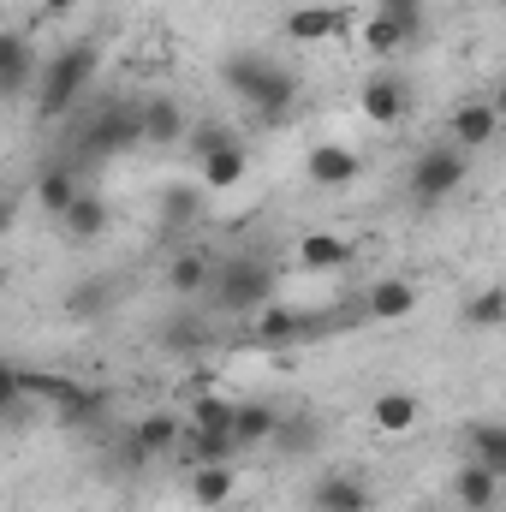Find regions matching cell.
Masks as SVG:
<instances>
[{"label":"cell","instance_id":"obj_1","mask_svg":"<svg viewBox=\"0 0 506 512\" xmlns=\"http://www.w3.org/2000/svg\"><path fill=\"white\" fill-rule=\"evenodd\" d=\"M221 78H227V90L251 108L256 120H268V126H280L292 114V102H298V72H286L268 54H233L221 66Z\"/></svg>","mask_w":506,"mask_h":512},{"label":"cell","instance_id":"obj_2","mask_svg":"<svg viewBox=\"0 0 506 512\" xmlns=\"http://www.w3.org/2000/svg\"><path fill=\"white\" fill-rule=\"evenodd\" d=\"M90 84H96V48H90V42H72V48L48 54V60H42V114H48V120L72 114Z\"/></svg>","mask_w":506,"mask_h":512},{"label":"cell","instance_id":"obj_3","mask_svg":"<svg viewBox=\"0 0 506 512\" xmlns=\"http://www.w3.org/2000/svg\"><path fill=\"white\" fill-rule=\"evenodd\" d=\"M209 298L221 304V310H239V316H256L262 304H274V262H262V256H227L221 268H215V286H209Z\"/></svg>","mask_w":506,"mask_h":512},{"label":"cell","instance_id":"obj_4","mask_svg":"<svg viewBox=\"0 0 506 512\" xmlns=\"http://www.w3.org/2000/svg\"><path fill=\"white\" fill-rule=\"evenodd\" d=\"M465 173H471L465 149H459V143H435V149H423V155L411 161L405 191H411V203H417V209H441V203L465 185Z\"/></svg>","mask_w":506,"mask_h":512},{"label":"cell","instance_id":"obj_5","mask_svg":"<svg viewBox=\"0 0 506 512\" xmlns=\"http://www.w3.org/2000/svg\"><path fill=\"white\" fill-rule=\"evenodd\" d=\"M143 143V120H137V102H108L96 120H90V137H84V149L102 161V155H120V149H137Z\"/></svg>","mask_w":506,"mask_h":512},{"label":"cell","instance_id":"obj_6","mask_svg":"<svg viewBox=\"0 0 506 512\" xmlns=\"http://www.w3.org/2000/svg\"><path fill=\"white\" fill-rule=\"evenodd\" d=\"M358 114H364L370 126H399V120L411 114V90H405V78H399V72H370L364 90H358Z\"/></svg>","mask_w":506,"mask_h":512},{"label":"cell","instance_id":"obj_7","mask_svg":"<svg viewBox=\"0 0 506 512\" xmlns=\"http://www.w3.org/2000/svg\"><path fill=\"white\" fill-rule=\"evenodd\" d=\"M322 322H310L304 310H292V304H262L256 310V322H251V334H256V346H274V352H292L298 340H310Z\"/></svg>","mask_w":506,"mask_h":512},{"label":"cell","instance_id":"obj_8","mask_svg":"<svg viewBox=\"0 0 506 512\" xmlns=\"http://www.w3.org/2000/svg\"><path fill=\"white\" fill-rule=\"evenodd\" d=\"M358 173H364V155H358L352 143H316V149L304 155V179L322 185V191H340V185H352Z\"/></svg>","mask_w":506,"mask_h":512},{"label":"cell","instance_id":"obj_9","mask_svg":"<svg viewBox=\"0 0 506 512\" xmlns=\"http://www.w3.org/2000/svg\"><path fill=\"white\" fill-rule=\"evenodd\" d=\"M310 512H370V483L352 471H322L310 483Z\"/></svg>","mask_w":506,"mask_h":512},{"label":"cell","instance_id":"obj_10","mask_svg":"<svg viewBox=\"0 0 506 512\" xmlns=\"http://www.w3.org/2000/svg\"><path fill=\"white\" fill-rule=\"evenodd\" d=\"M346 24H352V12L310 0V6H292V12H286V42H304V48H316V42H334Z\"/></svg>","mask_w":506,"mask_h":512},{"label":"cell","instance_id":"obj_11","mask_svg":"<svg viewBox=\"0 0 506 512\" xmlns=\"http://www.w3.org/2000/svg\"><path fill=\"white\" fill-rule=\"evenodd\" d=\"M137 120H143V143H155V149H167V143H185V137H191L185 108H179L173 96H161V90L137 102Z\"/></svg>","mask_w":506,"mask_h":512},{"label":"cell","instance_id":"obj_12","mask_svg":"<svg viewBox=\"0 0 506 512\" xmlns=\"http://www.w3.org/2000/svg\"><path fill=\"white\" fill-rule=\"evenodd\" d=\"M215 268H221V262H215L209 251H191V245H185V251L167 262V286H173V298L197 304V298H203V292L215 286Z\"/></svg>","mask_w":506,"mask_h":512},{"label":"cell","instance_id":"obj_13","mask_svg":"<svg viewBox=\"0 0 506 512\" xmlns=\"http://www.w3.org/2000/svg\"><path fill=\"white\" fill-rule=\"evenodd\" d=\"M501 114H495V102H459L453 108V143L471 155V149H489L495 137H501Z\"/></svg>","mask_w":506,"mask_h":512},{"label":"cell","instance_id":"obj_14","mask_svg":"<svg viewBox=\"0 0 506 512\" xmlns=\"http://www.w3.org/2000/svg\"><path fill=\"white\" fill-rule=\"evenodd\" d=\"M233 453H245L239 447V435H227V429H197V423H185V441H179V459L197 471V465H233Z\"/></svg>","mask_w":506,"mask_h":512},{"label":"cell","instance_id":"obj_15","mask_svg":"<svg viewBox=\"0 0 506 512\" xmlns=\"http://www.w3.org/2000/svg\"><path fill=\"white\" fill-rule=\"evenodd\" d=\"M364 310L376 322H405L417 310V286L399 280V274H381V280H370V292H364Z\"/></svg>","mask_w":506,"mask_h":512},{"label":"cell","instance_id":"obj_16","mask_svg":"<svg viewBox=\"0 0 506 512\" xmlns=\"http://www.w3.org/2000/svg\"><path fill=\"white\" fill-rule=\"evenodd\" d=\"M292 256H298L304 274H334V268H346L358 251H352V239H340V233H304Z\"/></svg>","mask_w":506,"mask_h":512},{"label":"cell","instance_id":"obj_17","mask_svg":"<svg viewBox=\"0 0 506 512\" xmlns=\"http://www.w3.org/2000/svg\"><path fill=\"white\" fill-rule=\"evenodd\" d=\"M185 441V423L167 417V411H149L137 429H131V459H155V453H173Z\"/></svg>","mask_w":506,"mask_h":512},{"label":"cell","instance_id":"obj_18","mask_svg":"<svg viewBox=\"0 0 506 512\" xmlns=\"http://www.w3.org/2000/svg\"><path fill=\"white\" fill-rule=\"evenodd\" d=\"M280 417H286V411H274L268 399H239V417H233V435H239V447H274V435H280Z\"/></svg>","mask_w":506,"mask_h":512},{"label":"cell","instance_id":"obj_19","mask_svg":"<svg viewBox=\"0 0 506 512\" xmlns=\"http://www.w3.org/2000/svg\"><path fill=\"white\" fill-rule=\"evenodd\" d=\"M453 495H459V507H465V512H495V507H501V477H495L489 465L465 459V471H459Z\"/></svg>","mask_w":506,"mask_h":512},{"label":"cell","instance_id":"obj_20","mask_svg":"<svg viewBox=\"0 0 506 512\" xmlns=\"http://www.w3.org/2000/svg\"><path fill=\"white\" fill-rule=\"evenodd\" d=\"M36 66H42V60L30 54L24 30H6V36H0V90H6V96H24V84H30Z\"/></svg>","mask_w":506,"mask_h":512},{"label":"cell","instance_id":"obj_21","mask_svg":"<svg viewBox=\"0 0 506 512\" xmlns=\"http://www.w3.org/2000/svg\"><path fill=\"white\" fill-rule=\"evenodd\" d=\"M245 173H251V149L233 143V149H221V155H209V161L197 167V185H203V191H239Z\"/></svg>","mask_w":506,"mask_h":512},{"label":"cell","instance_id":"obj_22","mask_svg":"<svg viewBox=\"0 0 506 512\" xmlns=\"http://www.w3.org/2000/svg\"><path fill=\"white\" fill-rule=\"evenodd\" d=\"M185 489H191V507L215 512V507H227V501L239 495V477H233V465H197Z\"/></svg>","mask_w":506,"mask_h":512},{"label":"cell","instance_id":"obj_23","mask_svg":"<svg viewBox=\"0 0 506 512\" xmlns=\"http://www.w3.org/2000/svg\"><path fill=\"white\" fill-rule=\"evenodd\" d=\"M465 447H471L477 465H489V471L506 483V423L501 417H477V423L465 429Z\"/></svg>","mask_w":506,"mask_h":512},{"label":"cell","instance_id":"obj_24","mask_svg":"<svg viewBox=\"0 0 506 512\" xmlns=\"http://www.w3.org/2000/svg\"><path fill=\"white\" fill-rule=\"evenodd\" d=\"M370 423H376L381 435H411V429H417V393H405V387H387V393H376Z\"/></svg>","mask_w":506,"mask_h":512},{"label":"cell","instance_id":"obj_25","mask_svg":"<svg viewBox=\"0 0 506 512\" xmlns=\"http://www.w3.org/2000/svg\"><path fill=\"white\" fill-rule=\"evenodd\" d=\"M78 197H84V191H78V173H72L66 161L42 167V179H36V203H42V209H48L54 221H60V215H66V209H72Z\"/></svg>","mask_w":506,"mask_h":512},{"label":"cell","instance_id":"obj_26","mask_svg":"<svg viewBox=\"0 0 506 512\" xmlns=\"http://www.w3.org/2000/svg\"><path fill=\"white\" fill-rule=\"evenodd\" d=\"M316 447H322V423H316L310 411H292V417H280L274 453H286V459H304V453H316Z\"/></svg>","mask_w":506,"mask_h":512},{"label":"cell","instance_id":"obj_27","mask_svg":"<svg viewBox=\"0 0 506 512\" xmlns=\"http://www.w3.org/2000/svg\"><path fill=\"white\" fill-rule=\"evenodd\" d=\"M60 227H66V233H72L78 245H90V239H102V233H108V203L84 191V197H78V203H72V209L60 215Z\"/></svg>","mask_w":506,"mask_h":512},{"label":"cell","instance_id":"obj_28","mask_svg":"<svg viewBox=\"0 0 506 512\" xmlns=\"http://www.w3.org/2000/svg\"><path fill=\"white\" fill-rule=\"evenodd\" d=\"M239 143V131L227 126V120H191V137H185V149H191V161L203 167L209 155H221V149H233Z\"/></svg>","mask_w":506,"mask_h":512},{"label":"cell","instance_id":"obj_29","mask_svg":"<svg viewBox=\"0 0 506 512\" xmlns=\"http://www.w3.org/2000/svg\"><path fill=\"white\" fill-rule=\"evenodd\" d=\"M465 328H506V286H477L465 298Z\"/></svg>","mask_w":506,"mask_h":512},{"label":"cell","instance_id":"obj_30","mask_svg":"<svg viewBox=\"0 0 506 512\" xmlns=\"http://www.w3.org/2000/svg\"><path fill=\"white\" fill-rule=\"evenodd\" d=\"M405 42H411V30H405L399 18H381V12H370V18H364V48H370L376 60H393Z\"/></svg>","mask_w":506,"mask_h":512},{"label":"cell","instance_id":"obj_31","mask_svg":"<svg viewBox=\"0 0 506 512\" xmlns=\"http://www.w3.org/2000/svg\"><path fill=\"white\" fill-rule=\"evenodd\" d=\"M203 215V191H191V185H167L161 191V221L167 227H191Z\"/></svg>","mask_w":506,"mask_h":512},{"label":"cell","instance_id":"obj_32","mask_svg":"<svg viewBox=\"0 0 506 512\" xmlns=\"http://www.w3.org/2000/svg\"><path fill=\"white\" fill-rule=\"evenodd\" d=\"M66 310H72V316H108V310H114V286H108V280H78V286L66 292Z\"/></svg>","mask_w":506,"mask_h":512},{"label":"cell","instance_id":"obj_33","mask_svg":"<svg viewBox=\"0 0 506 512\" xmlns=\"http://www.w3.org/2000/svg\"><path fill=\"white\" fill-rule=\"evenodd\" d=\"M233 417H239V399H221V393H197L191 399V423L197 429H227L233 435Z\"/></svg>","mask_w":506,"mask_h":512},{"label":"cell","instance_id":"obj_34","mask_svg":"<svg viewBox=\"0 0 506 512\" xmlns=\"http://www.w3.org/2000/svg\"><path fill=\"white\" fill-rule=\"evenodd\" d=\"M102 411H108V393H102V387H84V382H78V387H72V399L60 405V423L84 429V423H96Z\"/></svg>","mask_w":506,"mask_h":512},{"label":"cell","instance_id":"obj_35","mask_svg":"<svg viewBox=\"0 0 506 512\" xmlns=\"http://www.w3.org/2000/svg\"><path fill=\"white\" fill-rule=\"evenodd\" d=\"M161 340H167L173 352H191V346H203V340H209V322H203V316H191V304H185V310L161 328Z\"/></svg>","mask_w":506,"mask_h":512},{"label":"cell","instance_id":"obj_36","mask_svg":"<svg viewBox=\"0 0 506 512\" xmlns=\"http://www.w3.org/2000/svg\"><path fill=\"white\" fill-rule=\"evenodd\" d=\"M376 12H381V18H399V24L417 36V30H423V18H429V0H376Z\"/></svg>","mask_w":506,"mask_h":512},{"label":"cell","instance_id":"obj_37","mask_svg":"<svg viewBox=\"0 0 506 512\" xmlns=\"http://www.w3.org/2000/svg\"><path fill=\"white\" fill-rule=\"evenodd\" d=\"M72 6H78V0H42V12H48V18H66Z\"/></svg>","mask_w":506,"mask_h":512},{"label":"cell","instance_id":"obj_38","mask_svg":"<svg viewBox=\"0 0 506 512\" xmlns=\"http://www.w3.org/2000/svg\"><path fill=\"white\" fill-rule=\"evenodd\" d=\"M489 102H495V114L506 120V72H501V84H495V96H489Z\"/></svg>","mask_w":506,"mask_h":512}]
</instances>
